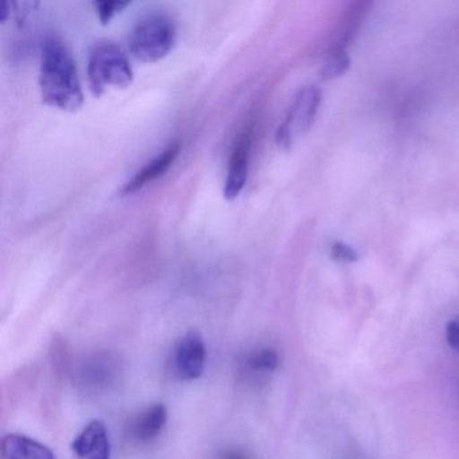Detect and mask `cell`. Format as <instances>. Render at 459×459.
Listing matches in <instances>:
<instances>
[{
    "mask_svg": "<svg viewBox=\"0 0 459 459\" xmlns=\"http://www.w3.org/2000/svg\"><path fill=\"white\" fill-rule=\"evenodd\" d=\"M39 90L48 106L74 112L84 103L76 61L65 42L57 37L45 41L39 65Z\"/></svg>",
    "mask_w": 459,
    "mask_h": 459,
    "instance_id": "6da1fadb",
    "label": "cell"
},
{
    "mask_svg": "<svg viewBox=\"0 0 459 459\" xmlns=\"http://www.w3.org/2000/svg\"><path fill=\"white\" fill-rule=\"evenodd\" d=\"M88 80L95 96L103 95L108 88H127L134 80L127 53L115 42L96 44L88 57Z\"/></svg>",
    "mask_w": 459,
    "mask_h": 459,
    "instance_id": "7a4b0ae2",
    "label": "cell"
},
{
    "mask_svg": "<svg viewBox=\"0 0 459 459\" xmlns=\"http://www.w3.org/2000/svg\"><path fill=\"white\" fill-rule=\"evenodd\" d=\"M176 25L163 14L142 18L128 37L131 55L142 63L163 60L176 44Z\"/></svg>",
    "mask_w": 459,
    "mask_h": 459,
    "instance_id": "3957f363",
    "label": "cell"
},
{
    "mask_svg": "<svg viewBox=\"0 0 459 459\" xmlns=\"http://www.w3.org/2000/svg\"><path fill=\"white\" fill-rule=\"evenodd\" d=\"M321 103L318 88L306 87L295 98L289 114L276 131V143L283 150H290L297 139L305 135L316 119Z\"/></svg>",
    "mask_w": 459,
    "mask_h": 459,
    "instance_id": "277c9868",
    "label": "cell"
},
{
    "mask_svg": "<svg viewBox=\"0 0 459 459\" xmlns=\"http://www.w3.org/2000/svg\"><path fill=\"white\" fill-rule=\"evenodd\" d=\"M252 149V127L238 134L233 143L224 182L225 200H235L246 187L248 178L249 154Z\"/></svg>",
    "mask_w": 459,
    "mask_h": 459,
    "instance_id": "5b68a950",
    "label": "cell"
},
{
    "mask_svg": "<svg viewBox=\"0 0 459 459\" xmlns=\"http://www.w3.org/2000/svg\"><path fill=\"white\" fill-rule=\"evenodd\" d=\"M174 369L181 380L192 381L201 377L205 369L206 346L203 335L189 332L174 348Z\"/></svg>",
    "mask_w": 459,
    "mask_h": 459,
    "instance_id": "8992f818",
    "label": "cell"
},
{
    "mask_svg": "<svg viewBox=\"0 0 459 459\" xmlns=\"http://www.w3.org/2000/svg\"><path fill=\"white\" fill-rule=\"evenodd\" d=\"M179 152H181V143H179V142H171L157 157L149 160L143 168L139 169V170L123 185L122 189L119 190V195L126 197V195H135L136 192L143 189L147 185L152 184V182L160 179V177L165 176L166 171L176 162Z\"/></svg>",
    "mask_w": 459,
    "mask_h": 459,
    "instance_id": "52a82bcc",
    "label": "cell"
},
{
    "mask_svg": "<svg viewBox=\"0 0 459 459\" xmlns=\"http://www.w3.org/2000/svg\"><path fill=\"white\" fill-rule=\"evenodd\" d=\"M72 448L79 459H109L111 443L106 424L100 420L88 423L74 440Z\"/></svg>",
    "mask_w": 459,
    "mask_h": 459,
    "instance_id": "ba28073f",
    "label": "cell"
},
{
    "mask_svg": "<svg viewBox=\"0 0 459 459\" xmlns=\"http://www.w3.org/2000/svg\"><path fill=\"white\" fill-rule=\"evenodd\" d=\"M4 459H57L44 443L22 434H9L2 440Z\"/></svg>",
    "mask_w": 459,
    "mask_h": 459,
    "instance_id": "9c48e42d",
    "label": "cell"
},
{
    "mask_svg": "<svg viewBox=\"0 0 459 459\" xmlns=\"http://www.w3.org/2000/svg\"><path fill=\"white\" fill-rule=\"evenodd\" d=\"M166 423H168V410L165 405H150L131 421L130 437L136 442H150L162 432Z\"/></svg>",
    "mask_w": 459,
    "mask_h": 459,
    "instance_id": "30bf717a",
    "label": "cell"
},
{
    "mask_svg": "<svg viewBox=\"0 0 459 459\" xmlns=\"http://www.w3.org/2000/svg\"><path fill=\"white\" fill-rule=\"evenodd\" d=\"M279 356L273 349L264 348L249 354L246 368L254 373H271L278 368Z\"/></svg>",
    "mask_w": 459,
    "mask_h": 459,
    "instance_id": "8fae6325",
    "label": "cell"
},
{
    "mask_svg": "<svg viewBox=\"0 0 459 459\" xmlns=\"http://www.w3.org/2000/svg\"><path fill=\"white\" fill-rule=\"evenodd\" d=\"M349 66H351V58L348 57L345 52L333 53L332 57L327 61L324 71H322V77L325 80L335 79V77L345 74Z\"/></svg>",
    "mask_w": 459,
    "mask_h": 459,
    "instance_id": "7c38bea8",
    "label": "cell"
},
{
    "mask_svg": "<svg viewBox=\"0 0 459 459\" xmlns=\"http://www.w3.org/2000/svg\"><path fill=\"white\" fill-rule=\"evenodd\" d=\"M128 4H122V2H96V13H98L99 20L103 25L111 22L112 18L120 13V10L127 7Z\"/></svg>",
    "mask_w": 459,
    "mask_h": 459,
    "instance_id": "4fadbf2b",
    "label": "cell"
},
{
    "mask_svg": "<svg viewBox=\"0 0 459 459\" xmlns=\"http://www.w3.org/2000/svg\"><path fill=\"white\" fill-rule=\"evenodd\" d=\"M330 255H332L333 259L343 263L356 262L359 259V254H357L356 249L341 243V241H335L333 244L332 248H330Z\"/></svg>",
    "mask_w": 459,
    "mask_h": 459,
    "instance_id": "5bb4252c",
    "label": "cell"
},
{
    "mask_svg": "<svg viewBox=\"0 0 459 459\" xmlns=\"http://www.w3.org/2000/svg\"><path fill=\"white\" fill-rule=\"evenodd\" d=\"M448 345L459 353V316H454L446 327Z\"/></svg>",
    "mask_w": 459,
    "mask_h": 459,
    "instance_id": "9a60e30c",
    "label": "cell"
},
{
    "mask_svg": "<svg viewBox=\"0 0 459 459\" xmlns=\"http://www.w3.org/2000/svg\"><path fill=\"white\" fill-rule=\"evenodd\" d=\"M222 459H249L246 454L241 453V451L230 450L227 451L222 456Z\"/></svg>",
    "mask_w": 459,
    "mask_h": 459,
    "instance_id": "2e32d148",
    "label": "cell"
}]
</instances>
